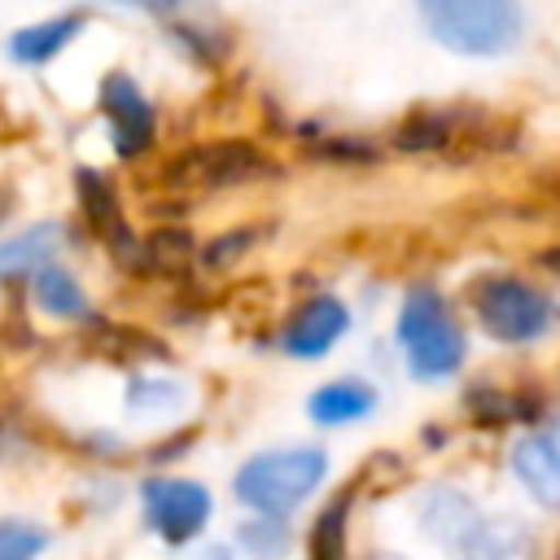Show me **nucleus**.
<instances>
[{
	"label": "nucleus",
	"mask_w": 560,
	"mask_h": 560,
	"mask_svg": "<svg viewBox=\"0 0 560 560\" xmlns=\"http://www.w3.org/2000/svg\"><path fill=\"white\" fill-rule=\"evenodd\" d=\"M429 35L464 57H494L521 39V0H416Z\"/></svg>",
	"instance_id": "f257e3e1"
},
{
	"label": "nucleus",
	"mask_w": 560,
	"mask_h": 560,
	"mask_svg": "<svg viewBox=\"0 0 560 560\" xmlns=\"http://www.w3.org/2000/svg\"><path fill=\"white\" fill-rule=\"evenodd\" d=\"M328 472V455L319 446H284V451H262L241 464L232 490L245 508L258 516H280L293 512Z\"/></svg>",
	"instance_id": "f03ea898"
},
{
	"label": "nucleus",
	"mask_w": 560,
	"mask_h": 560,
	"mask_svg": "<svg viewBox=\"0 0 560 560\" xmlns=\"http://www.w3.org/2000/svg\"><path fill=\"white\" fill-rule=\"evenodd\" d=\"M398 341L407 350L411 372L424 376V381L451 376L459 368V359H464V332L451 319V311L442 306V298L429 293V289L407 298V306L398 315Z\"/></svg>",
	"instance_id": "7ed1b4c3"
},
{
	"label": "nucleus",
	"mask_w": 560,
	"mask_h": 560,
	"mask_svg": "<svg viewBox=\"0 0 560 560\" xmlns=\"http://www.w3.org/2000/svg\"><path fill=\"white\" fill-rule=\"evenodd\" d=\"M140 508H144V525L166 542V547H184L201 534V525L210 521V490L201 481L188 477H149L140 486Z\"/></svg>",
	"instance_id": "20e7f679"
},
{
	"label": "nucleus",
	"mask_w": 560,
	"mask_h": 560,
	"mask_svg": "<svg viewBox=\"0 0 560 560\" xmlns=\"http://www.w3.org/2000/svg\"><path fill=\"white\" fill-rule=\"evenodd\" d=\"M477 315H481L490 337H499V341H529V337H538L551 324V302L534 284L499 276V280H490L481 289Z\"/></svg>",
	"instance_id": "39448f33"
},
{
	"label": "nucleus",
	"mask_w": 560,
	"mask_h": 560,
	"mask_svg": "<svg viewBox=\"0 0 560 560\" xmlns=\"http://www.w3.org/2000/svg\"><path fill=\"white\" fill-rule=\"evenodd\" d=\"M83 31H88V9L44 13V18H31V22H22V26H13V31L4 35V57H9L13 66L44 70V66H52Z\"/></svg>",
	"instance_id": "423d86ee"
},
{
	"label": "nucleus",
	"mask_w": 560,
	"mask_h": 560,
	"mask_svg": "<svg viewBox=\"0 0 560 560\" xmlns=\"http://www.w3.org/2000/svg\"><path fill=\"white\" fill-rule=\"evenodd\" d=\"M101 114H105V127H109V140L122 158H136L140 149H149L153 140V105L149 96L140 92V83L122 70L105 74L101 79Z\"/></svg>",
	"instance_id": "0eeeda50"
},
{
	"label": "nucleus",
	"mask_w": 560,
	"mask_h": 560,
	"mask_svg": "<svg viewBox=\"0 0 560 560\" xmlns=\"http://www.w3.org/2000/svg\"><path fill=\"white\" fill-rule=\"evenodd\" d=\"M512 472L542 508H560V416L512 446Z\"/></svg>",
	"instance_id": "6e6552de"
},
{
	"label": "nucleus",
	"mask_w": 560,
	"mask_h": 560,
	"mask_svg": "<svg viewBox=\"0 0 560 560\" xmlns=\"http://www.w3.org/2000/svg\"><path fill=\"white\" fill-rule=\"evenodd\" d=\"M420 529H424L438 547L464 556V551L472 547L477 529H481V512L472 508V499H468L464 490L433 486V490H424V499H420Z\"/></svg>",
	"instance_id": "1a4fd4ad"
},
{
	"label": "nucleus",
	"mask_w": 560,
	"mask_h": 560,
	"mask_svg": "<svg viewBox=\"0 0 560 560\" xmlns=\"http://www.w3.org/2000/svg\"><path fill=\"white\" fill-rule=\"evenodd\" d=\"M61 241H66V228L57 219H35L26 228L0 232V284H13V280L26 284L44 262L61 258Z\"/></svg>",
	"instance_id": "9d476101"
},
{
	"label": "nucleus",
	"mask_w": 560,
	"mask_h": 560,
	"mask_svg": "<svg viewBox=\"0 0 560 560\" xmlns=\"http://www.w3.org/2000/svg\"><path fill=\"white\" fill-rule=\"evenodd\" d=\"M26 293H31V306L52 324H88L92 319V293L83 289V280L61 258L44 262L26 280Z\"/></svg>",
	"instance_id": "9b49d317"
},
{
	"label": "nucleus",
	"mask_w": 560,
	"mask_h": 560,
	"mask_svg": "<svg viewBox=\"0 0 560 560\" xmlns=\"http://www.w3.org/2000/svg\"><path fill=\"white\" fill-rule=\"evenodd\" d=\"M346 324H350V311L337 298H311L280 332V346L298 359H319L324 350H332V341L346 332Z\"/></svg>",
	"instance_id": "f8f14e48"
},
{
	"label": "nucleus",
	"mask_w": 560,
	"mask_h": 560,
	"mask_svg": "<svg viewBox=\"0 0 560 560\" xmlns=\"http://www.w3.org/2000/svg\"><path fill=\"white\" fill-rule=\"evenodd\" d=\"M376 407V389L363 385V381H332L324 389L311 394L306 411L315 424H346V420H359Z\"/></svg>",
	"instance_id": "ddd939ff"
},
{
	"label": "nucleus",
	"mask_w": 560,
	"mask_h": 560,
	"mask_svg": "<svg viewBox=\"0 0 560 560\" xmlns=\"http://www.w3.org/2000/svg\"><path fill=\"white\" fill-rule=\"evenodd\" d=\"M52 534L35 516H0V560H44Z\"/></svg>",
	"instance_id": "4468645a"
},
{
	"label": "nucleus",
	"mask_w": 560,
	"mask_h": 560,
	"mask_svg": "<svg viewBox=\"0 0 560 560\" xmlns=\"http://www.w3.org/2000/svg\"><path fill=\"white\" fill-rule=\"evenodd\" d=\"M468 560H521L525 556V529L516 521H481Z\"/></svg>",
	"instance_id": "2eb2a0df"
},
{
	"label": "nucleus",
	"mask_w": 560,
	"mask_h": 560,
	"mask_svg": "<svg viewBox=\"0 0 560 560\" xmlns=\"http://www.w3.org/2000/svg\"><path fill=\"white\" fill-rule=\"evenodd\" d=\"M236 538H241V551H245L249 560H284V551H289V534H284V525H280L276 516L245 521V525L236 529Z\"/></svg>",
	"instance_id": "dca6fc26"
},
{
	"label": "nucleus",
	"mask_w": 560,
	"mask_h": 560,
	"mask_svg": "<svg viewBox=\"0 0 560 560\" xmlns=\"http://www.w3.org/2000/svg\"><path fill=\"white\" fill-rule=\"evenodd\" d=\"M127 407H131V416H166L179 407V385L158 381V376H140L127 389Z\"/></svg>",
	"instance_id": "f3484780"
},
{
	"label": "nucleus",
	"mask_w": 560,
	"mask_h": 560,
	"mask_svg": "<svg viewBox=\"0 0 560 560\" xmlns=\"http://www.w3.org/2000/svg\"><path fill=\"white\" fill-rule=\"evenodd\" d=\"M337 521H341V503L324 516V529H315V551H319V560H337Z\"/></svg>",
	"instance_id": "a211bd4d"
},
{
	"label": "nucleus",
	"mask_w": 560,
	"mask_h": 560,
	"mask_svg": "<svg viewBox=\"0 0 560 560\" xmlns=\"http://www.w3.org/2000/svg\"><path fill=\"white\" fill-rule=\"evenodd\" d=\"M109 4H122V9H171L179 0H109Z\"/></svg>",
	"instance_id": "6ab92c4d"
},
{
	"label": "nucleus",
	"mask_w": 560,
	"mask_h": 560,
	"mask_svg": "<svg viewBox=\"0 0 560 560\" xmlns=\"http://www.w3.org/2000/svg\"><path fill=\"white\" fill-rule=\"evenodd\" d=\"M547 262H551V267L560 271V249H551V254H547Z\"/></svg>",
	"instance_id": "aec40b11"
},
{
	"label": "nucleus",
	"mask_w": 560,
	"mask_h": 560,
	"mask_svg": "<svg viewBox=\"0 0 560 560\" xmlns=\"http://www.w3.org/2000/svg\"><path fill=\"white\" fill-rule=\"evenodd\" d=\"M376 560H402V556H376Z\"/></svg>",
	"instance_id": "412c9836"
}]
</instances>
